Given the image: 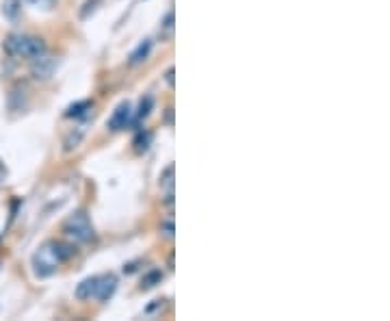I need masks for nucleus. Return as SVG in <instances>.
<instances>
[{"label": "nucleus", "instance_id": "dca6fc26", "mask_svg": "<svg viewBox=\"0 0 390 321\" xmlns=\"http://www.w3.org/2000/svg\"><path fill=\"white\" fill-rule=\"evenodd\" d=\"M18 5H22V0H9V3H5L3 13L9 16V18H16V16H18V9H20Z\"/></svg>", "mask_w": 390, "mask_h": 321}, {"label": "nucleus", "instance_id": "ddd939ff", "mask_svg": "<svg viewBox=\"0 0 390 321\" xmlns=\"http://www.w3.org/2000/svg\"><path fill=\"white\" fill-rule=\"evenodd\" d=\"M161 280H163V273H161V271H150V273L143 276V280H141V289H152V287L161 285Z\"/></svg>", "mask_w": 390, "mask_h": 321}, {"label": "nucleus", "instance_id": "1a4fd4ad", "mask_svg": "<svg viewBox=\"0 0 390 321\" xmlns=\"http://www.w3.org/2000/svg\"><path fill=\"white\" fill-rule=\"evenodd\" d=\"M150 50H152V39H143V42L130 53V59H128V63L130 65H141L148 57H150Z\"/></svg>", "mask_w": 390, "mask_h": 321}, {"label": "nucleus", "instance_id": "6ab92c4d", "mask_svg": "<svg viewBox=\"0 0 390 321\" xmlns=\"http://www.w3.org/2000/svg\"><path fill=\"white\" fill-rule=\"evenodd\" d=\"M96 3H98V0H90V3L85 5V9L80 11V18H82V20H85L87 16H90V11H94V9H96V7H94Z\"/></svg>", "mask_w": 390, "mask_h": 321}, {"label": "nucleus", "instance_id": "f3484780", "mask_svg": "<svg viewBox=\"0 0 390 321\" xmlns=\"http://www.w3.org/2000/svg\"><path fill=\"white\" fill-rule=\"evenodd\" d=\"M80 139H82V133L80 131H76V135L74 133H70V137L65 139V150L70 152V150H74V148H78V143H80Z\"/></svg>", "mask_w": 390, "mask_h": 321}, {"label": "nucleus", "instance_id": "2eb2a0df", "mask_svg": "<svg viewBox=\"0 0 390 321\" xmlns=\"http://www.w3.org/2000/svg\"><path fill=\"white\" fill-rule=\"evenodd\" d=\"M152 135L150 133H137V139H135V146H137V152H146L148 150V143H150Z\"/></svg>", "mask_w": 390, "mask_h": 321}, {"label": "nucleus", "instance_id": "9b49d317", "mask_svg": "<svg viewBox=\"0 0 390 321\" xmlns=\"http://www.w3.org/2000/svg\"><path fill=\"white\" fill-rule=\"evenodd\" d=\"M92 102L90 100H82V102H76V104H72L67 111H65V117H82V115H87L92 111Z\"/></svg>", "mask_w": 390, "mask_h": 321}, {"label": "nucleus", "instance_id": "a211bd4d", "mask_svg": "<svg viewBox=\"0 0 390 321\" xmlns=\"http://www.w3.org/2000/svg\"><path fill=\"white\" fill-rule=\"evenodd\" d=\"M161 232H163V236L173 239V222H171V219L163 222V224H161Z\"/></svg>", "mask_w": 390, "mask_h": 321}, {"label": "nucleus", "instance_id": "20e7f679", "mask_svg": "<svg viewBox=\"0 0 390 321\" xmlns=\"http://www.w3.org/2000/svg\"><path fill=\"white\" fill-rule=\"evenodd\" d=\"M130 124H133V107H130V102L117 104V109H115L113 115L109 117L107 126H109L113 133H119V131L128 129Z\"/></svg>", "mask_w": 390, "mask_h": 321}, {"label": "nucleus", "instance_id": "7ed1b4c3", "mask_svg": "<svg viewBox=\"0 0 390 321\" xmlns=\"http://www.w3.org/2000/svg\"><path fill=\"white\" fill-rule=\"evenodd\" d=\"M63 234L72 244H90L96 236L92 219L85 211H74L72 215H67V219L63 222Z\"/></svg>", "mask_w": 390, "mask_h": 321}, {"label": "nucleus", "instance_id": "f03ea898", "mask_svg": "<svg viewBox=\"0 0 390 321\" xmlns=\"http://www.w3.org/2000/svg\"><path fill=\"white\" fill-rule=\"evenodd\" d=\"M3 50L9 55V57H16V59H35L39 55L46 53V44H43L41 37H35V35H28V33H11L5 37L3 42Z\"/></svg>", "mask_w": 390, "mask_h": 321}, {"label": "nucleus", "instance_id": "423d86ee", "mask_svg": "<svg viewBox=\"0 0 390 321\" xmlns=\"http://www.w3.org/2000/svg\"><path fill=\"white\" fill-rule=\"evenodd\" d=\"M117 289V276L115 273H104V276H98V285H96V300L98 302H107L113 298Z\"/></svg>", "mask_w": 390, "mask_h": 321}, {"label": "nucleus", "instance_id": "4468645a", "mask_svg": "<svg viewBox=\"0 0 390 321\" xmlns=\"http://www.w3.org/2000/svg\"><path fill=\"white\" fill-rule=\"evenodd\" d=\"M26 5H31L33 9H41V11H53L55 9V0H24Z\"/></svg>", "mask_w": 390, "mask_h": 321}, {"label": "nucleus", "instance_id": "0eeeda50", "mask_svg": "<svg viewBox=\"0 0 390 321\" xmlns=\"http://www.w3.org/2000/svg\"><path fill=\"white\" fill-rule=\"evenodd\" d=\"M96 285H98V276L92 278H85L82 283L76 287V300H92L96 295Z\"/></svg>", "mask_w": 390, "mask_h": 321}, {"label": "nucleus", "instance_id": "39448f33", "mask_svg": "<svg viewBox=\"0 0 390 321\" xmlns=\"http://www.w3.org/2000/svg\"><path fill=\"white\" fill-rule=\"evenodd\" d=\"M55 67H57V59H53V57L48 55V50L43 53V55H39V57H35V59H31V74H33L37 80H46V78H50L53 72H55Z\"/></svg>", "mask_w": 390, "mask_h": 321}, {"label": "nucleus", "instance_id": "aec40b11", "mask_svg": "<svg viewBox=\"0 0 390 321\" xmlns=\"http://www.w3.org/2000/svg\"><path fill=\"white\" fill-rule=\"evenodd\" d=\"M165 80H167V85H169V87H173V67H169V70L165 72Z\"/></svg>", "mask_w": 390, "mask_h": 321}, {"label": "nucleus", "instance_id": "f257e3e1", "mask_svg": "<svg viewBox=\"0 0 390 321\" xmlns=\"http://www.w3.org/2000/svg\"><path fill=\"white\" fill-rule=\"evenodd\" d=\"M74 254H76L74 244H65V241H46V244L33 254V271L37 278H48L59 269V265L70 261Z\"/></svg>", "mask_w": 390, "mask_h": 321}, {"label": "nucleus", "instance_id": "9d476101", "mask_svg": "<svg viewBox=\"0 0 390 321\" xmlns=\"http://www.w3.org/2000/svg\"><path fill=\"white\" fill-rule=\"evenodd\" d=\"M173 31H176V16H173V11H167V16L163 18L161 26H158V37L163 42H169L173 37Z\"/></svg>", "mask_w": 390, "mask_h": 321}, {"label": "nucleus", "instance_id": "6e6552de", "mask_svg": "<svg viewBox=\"0 0 390 321\" xmlns=\"http://www.w3.org/2000/svg\"><path fill=\"white\" fill-rule=\"evenodd\" d=\"M158 187L161 191H165V200L167 205H171V197H173V165H167L158 178Z\"/></svg>", "mask_w": 390, "mask_h": 321}, {"label": "nucleus", "instance_id": "f8f14e48", "mask_svg": "<svg viewBox=\"0 0 390 321\" xmlns=\"http://www.w3.org/2000/svg\"><path fill=\"white\" fill-rule=\"evenodd\" d=\"M152 104H154V100H152L150 96L141 98V102H139V111H137V113H135V117H133V124H139L141 119H146V117L150 115V111H152Z\"/></svg>", "mask_w": 390, "mask_h": 321}]
</instances>
